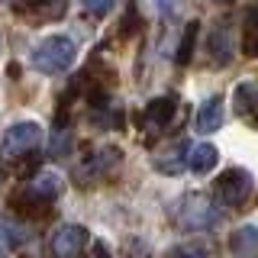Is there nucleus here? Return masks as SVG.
Returning <instances> with one entry per match:
<instances>
[{
  "label": "nucleus",
  "instance_id": "nucleus-8",
  "mask_svg": "<svg viewBox=\"0 0 258 258\" xmlns=\"http://www.w3.org/2000/svg\"><path fill=\"white\" fill-rule=\"evenodd\" d=\"M232 26L229 23H216L213 26V32H210V42H207V58H210V64H213V68H226V64L232 61Z\"/></svg>",
  "mask_w": 258,
  "mask_h": 258
},
{
  "label": "nucleus",
  "instance_id": "nucleus-21",
  "mask_svg": "<svg viewBox=\"0 0 258 258\" xmlns=\"http://www.w3.org/2000/svg\"><path fill=\"white\" fill-rule=\"evenodd\" d=\"M84 258H110V248L103 245V242H87Z\"/></svg>",
  "mask_w": 258,
  "mask_h": 258
},
{
  "label": "nucleus",
  "instance_id": "nucleus-19",
  "mask_svg": "<svg viewBox=\"0 0 258 258\" xmlns=\"http://www.w3.org/2000/svg\"><path fill=\"white\" fill-rule=\"evenodd\" d=\"M26 242V229L16 226L13 220H0V248H16Z\"/></svg>",
  "mask_w": 258,
  "mask_h": 258
},
{
  "label": "nucleus",
  "instance_id": "nucleus-14",
  "mask_svg": "<svg viewBox=\"0 0 258 258\" xmlns=\"http://www.w3.org/2000/svg\"><path fill=\"white\" fill-rule=\"evenodd\" d=\"M223 126V97H210L197 110V133H216Z\"/></svg>",
  "mask_w": 258,
  "mask_h": 258
},
{
  "label": "nucleus",
  "instance_id": "nucleus-12",
  "mask_svg": "<svg viewBox=\"0 0 258 258\" xmlns=\"http://www.w3.org/2000/svg\"><path fill=\"white\" fill-rule=\"evenodd\" d=\"M64 10H68V0H26L20 7V13L29 20H58Z\"/></svg>",
  "mask_w": 258,
  "mask_h": 258
},
{
  "label": "nucleus",
  "instance_id": "nucleus-4",
  "mask_svg": "<svg viewBox=\"0 0 258 258\" xmlns=\"http://www.w3.org/2000/svg\"><path fill=\"white\" fill-rule=\"evenodd\" d=\"M252 187H255V181H252V174H248L245 168H226V171L213 181L216 200H220L223 207H229V210L245 204V200L252 197Z\"/></svg>",
  "mask_w": 258,
  "mask_h": 258
},
{
  "label": "nucleus",
  "instance_id": "nucleus-23",
  "mask_svg": "<svg viewBox=\"0 0 258 258\" xmlns=\"http://www.w3.org/2000/svg\"><path fill=\"white\" fill-rule=\"evenodd\" d=\"M216 4H232V0H216Z\"/></svg>",
  "mask_w": 258,
  "mask_h": 258
},
{
  "label": "nucleus",
  "instance_id": "nucleus-7",
  "mask_svg": "<svg viewBox=\"0 0 258 258\" xmlns=\"http://www.w3.org/2000/svg\"><path fill=\"white\" fill-rule=\"evenodd\" d=\"M87 242H91V236H87L84 226H58L52 236V255L55 258H81V252L87 248Z\"/></svg>",
  "mask_w": 258,
  "mask_h": 258
},
{
  "label": "nucleus",
  "instance_id": "nucleus-11",
  "mask_svg": "<svg viewBox=\"0 0 258 258\" xmlns=\"http://www.w3.org/2000/svg\"><path fill=\"white\" fill-rule=\"evenodd\" d=\"M152 165H155V171H161V174H181L184 168H187V142L177 139L171 145H165V149L152 158Z\"/></svg>",
  "mask_w": 258,
  "mask_h": 258
},
{
  "label": "nucleus",
  "instance_id": "nucleus-9",
  "mask_svg": "<svg viewBox=\"0 0 258 258\" xmlns=\"http://www.w3.org/2000/svg\"><path fill=\"white\" fill-rule=\"evenodd\" d=\"M116 165H119V149H100V152H94V155L78 168V177H81V184L100 181V177H107Z\"/></svg>",
  "mask_w": 258,
  "mask_h": 258
},
{
  "label": "nucleus",
  "instance_id": "nucleus-18",
  "mask_svg": "<svg viewBox=\"0 0 258 258\" xmlns=\"http://www.w3.org/2000/svg\"><path fill=\"white\" fill-rule=\"evenodd\" d=\"M197 36H200V23H197V20H190V23H187V29H184V36H181L177 55H174V61H177V64H187V61L194 58V42H197Z\"/></svg>",
  "mask_w": 258,
  "mask_h": 258
},
{
  "label": "nucleus",
  "instance_id": "nucleus-10",
  "mask_svg": "<svg viewBox=\"0 0 258 258\" xmlns=\"http://www.w3.org/2000/svg\"><path fill=\"white\" fill-rule=\"evenodd\" d=\"M232 103H236L239 119H245L248 126L258 129V81H242L232 94Z\"/></svg>",
  "mask_w": 258,
  "mask_h": 258
},
{
  "label": "nucleus",
  "instance_id": "nucleus-5",
  "mask_svg": "<svg viewBox=\"0 0 258 258\" xmlns=\"http://www.w3.org/2000/svg\"><path fill=\"white\" fill-rule=\"evenodd\" d=\"M174 116H177V97H174V94H165V97L149 100V103H145V110L139 113V126H142L145 139L161 136L168 126L174 123Z\"/></svg>",
  "mask_w": 258,
  "mask_h": 258
},
{
  "label": "nucleus",
  "instance_id": "nucleus-6",
  "mask_svg": "<svg viewBox=\"0 0 258 258\" xmlns=\"http://www.w3.org/2000/svg\"><path fill=\"white\" fill-rule=\"evenodd\" d=\"M42 145V126L39 123H13L4 136V155L7 158H23Z\"/></svg>",
  "mask_w": 258,
  "mask_h": 258
},
{
  "label": "nucleus",
  "instance_id": "nucleus-13",
  "mask_svg": "<svg viewBox=\"0 0 258 258\" xmlns=\"http://www.w3.org/2000/svg\"><path fill=\"white\" fill-rule=\"evenodd\" d=\"M229 248L236 258H258V229L255 226H239L229 236Z\"/></svg>",
  "mask_w": 258,
  "mask_h": 258
},
{
  "label": "nucleus",
  "instance_id": "nucleus-16",
  "mask_svg": "<svg viewBox=\"0 0 258 258\" xmlns=\"http://www.w3.org/2000/svg\"><path fill=\"white\" fill-rule=\"evenodd\" d=\"M213 255H216L213 242H207V239H187V242H181L177 248H171V255H168V258H213Z\"/></svg>",
  "mask_w": 258,
  "mask_h": 258
},
{
  "label": "nucleus",
  "instance_id": "nucleus-17",
  "mask_svg": "<svg viewBox=\"0 0 258 258\" xmlns=\"http://www.w3.org/2000/svg\"><path fill=\"white\" fill-rule=\"evenodd\" d=\"M242 52L248 55V58H258V10L245 13V23H242Z\"/></svg>",
  "mask_w": 258,
  "mask_h": 258
},
{
  "label": "nucleus",
  "instance_id": "nucleus-20",
  "mask_svg": "<svg viewBox=\"0 0 258 258\" xmlns=\"http://www.w3.org/2000/svg\"><path fill=\"white\" fill-rule=\"evenodd\" d=\"M81 7L94 16H107L113 7H116V0H81Z\"/></svg>",
  "mask_w": 258,
  "mask_h": 258
},
{
  "label": "nucleus",
  "instance_id": "nucleus-2",
  "mask_svg": "<svg viewBox=\"0 0 258 258\" xmlns=\"http://www.w3.org/2000/svg\"><path fill=\"white\" fill-rule=\"evenodd\" d=\"M171 213H174L177 229H184V232H204L220 223V210H216V204L207 194H184Z\"/></svg>",
  "mask_w": 258,
  "mask_h": 258
},
{
  "label": "nucleus",
  "instance_id": "nucleus-1",
  "mask_svg": "<svg viewBox=\"0 0 258 258\" xmlns=\"http://www.w3.org/2000/svg\"><path fill=\"white\" fill-rule=\"evenodd\" d=\"M61 194V177L52 174V171H42L36 174L32 181H26L20 190L10 197V207L23 216H45L52 200Z\"/></svg>",
  "mask_w": 258,
  "mask_h": 258
},
{
  "label": "nucleus",
  "instance_id": "nucleus-15",
  "mask_svg": "<svg viewBox=\"0 0 258 258\" xmlns=\"http://www.w3.org/2000/svg\"><path fill=\"white\" fill-rule=\"evenodd\" d=\"M216 158H220V152H216V145H194L190 149V155H187V168L194 174H207V171H213V165H216Z\"/></svg>",
  "mask_w": 258,
  "mask_h": 258
},
{
  "label": "nucleus",
  "instance_id": "nucleus-22",
  "mask_svg": "<svg viewBox=\"0 0 258 258\" xmlns=\"http://www.w3.org/2000/svg\"><path fill=\"white\" fill-rule=\"evenodd\" d=\"M155 7L161 10V16H171L174 7H177V0H155Z\"/></svg>",
  "mask_w": 258,
  "mask_h": 258
},
{
  "label": "nucleus",
  "instance_id": "nucleus-3",
  "mask_svg": "<svg viewBox=\"0 0 258 258\" xmlns=\"http://www.w3.org/2000/svg\"><path fill=\"white\" fill-rule=\"evenodd\" d=\"M75 58H78V48L68 36H48L32 48L29 64L36 71H42V75H61V71H68L75 64Z\"/></svg>",
  "mask_w": 258,
  "mask_h": 258
}]
</instances>
